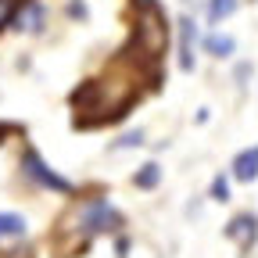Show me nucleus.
I'll use <instances>...</instances> for the list:
<instances>
[{"label": "nucleus", "mask_w": 258, "mask_h": 258, "mask_svg": "<svg viewBox=\"0 0 258 258\" xmlns=\"http://www.w3.org/2000/svg\"><path fill=\"white\" fill-rule=\"evenodd\" d=\"M18 165H22V176H25L32 186H40V190H54V194H72V190H76L72 179H64L54 165H47L43 154H40L36 147H25Z\"/></svg>", "instance_id": "obj_1"}, {"label": "nucleus", "mask_w": 258, "mask_h": 258, "mask_svg": "<svg viewBox=\"0 0 258 258\" xmlns=\"http://www.w3.org/2000/svg\"><path fill=\"white\" fill-rule=\"evenodd\" d=\"M76 226L86 233V237H97V233H115L122 226V212L108 201V198H90L83 201L79 215H76Z\"/></svg>", "instance_id": "obj_2"}, {"label": "nucleus", "mask_w": 258, "mask_h": 258, "mask_svg": "<svg viewBox=\"0 0 258 258\" xmlns=\"http://www.w3.org/2000/svg\"><path fill=\"white\" fill-rule=\"evenodd\" d=\"M176 36H179V43H176V57H179V72H194V64H198V50L201 47V25H198V18L194 15H179L176 18Z\"/></svg>", "instance_id": "obj_3"}, {"label": "nucleus", "mask_w": 258, "mask_h": 258, "mask_svg": "<svg viewBox=\"0 0 258 258\" xmlns=\"http://www.w3.org/2000/svg\"><path fill=\"white\" fill-rule=\"evenodd\" d=\"M47 18H50V15H47V8L40 4V0H22L18 11H15V18H11V29L29 32V36H36V32H43Z\"/></svg>", "instance_id": "obj_4"}, {"label": "nucleus", "mask_w": 258, "mask_h": 258, "mask_svg": "<svg viewBox=\"0 0 258 258\" xmlns=\"http://www.w3.org/2000/svg\"><path fill=\"white\" fill-rule=\"evenodd\" d=\"M226 240L240 244V251H251L258 244V215L254 212H240L230 219V226H226Z\"/></svg>", "instance_id": "obj_5"}, {"label": "nucleus", "mask_w": 258, "mask_h": 258, "mask_svg": "<svg viewBox=\"0 0 258 258\" xmlns=\"http://www.w3.org/2000/svg\"><path fill=\"white\" fill-rule=\"evenodd\" d=\"M230 176H233L237 183H254V179H258V144L240 147V151L233 154V161H230Z\"/></svg>", "instance_id": "obj_6"}, {"label": "nucleus", "mask_w": 258, "mask_h": 258, "mask_svg": "<svg viewBox=\"0 0 258 258\" xmlns=\"http://www.w3.org/2000/svg\"><path fill=\"white\" fill-rule=\"evenodd\" d=\"M201 50H205L208 57H215V61H230V57L237 54V40L230 36V32H222V29H212V32H205Z\"/></svg>", "instance_id": "obj_7"}, {"label": "nucleus", "mask_w": 258, "mask_h": 258, "mask_svg": "<svg viewBox=\"0 0 258 258\" xmlns=\"http://www.w3.org/2000/svg\"><path fill=\"white\" fill-rule=\"evenodd\" d=\"M29 233V222L18 212H0V244H11V240H25Z\"/></svg>", "instance_id": "obj_8"}, {"label": "nucleus", "mask_w": 258, "mask_h": 258, "mask_svg": "<svg viewBox=\"0 0 258 258\" xmlns=\"http://www.w3.org/2000/svg\"><path fill=\"white\" fill-rule=\"evenodd\" d=\"M240 11V0H205V18H208V25H222L226 18H233Z\"/></svg>", "instance_id": "obj_9"}, {"label": "nucleus", "mask_w": 258, "mask_h": 258, "mask_svg": "<svg viewBox=\"0 0 258 258\" xmlns=\"http://www.w3.org/2000/svg\"><path fill=\"white\" fill-rule=\"evenodd\" d=\"M158 183H161V165L158 161H144V165L133 172V186L137 190H158Z\"/></svg>", "instance_id": "obj_10"}, {"label": "nucleus", "mask_w": 258, "mask_h": 258, "mask_svg": "<svg viewBox=\"0 0 258 258\" xmlns=\"http://www.w3.org/2000/svg\"><path fill=\"white\" fill-rule=\"evenodd\" d=\"M230 179H233V176L215 172V176H212V183H208V198H212V201H219V205H226V201H230Z\"/></svg>", "instance_id": "obj_11"}, {"label": "nucleus", "mask_w": 258, "mask_h": 258, "mask_svg": "<svg viewBox=\"0 0 258 258\" xmlns=\"http://www.w3.org/2000/svg\"><path fill=\"white\" fill-rule=\"evenodd\" d=\"M133 147H144V129H129L111 144V151H133Z\"/></svg>", "instance_id": "obj_12"}, {"label": "nucleus", "mask_w": 258, "mask_h": 258, "mask_svg": "<svg viewBox=\"0 0 258 258\" xmlns=\"http://www.w3.org/2000/svg\"><path fill=\"white\" fill-rule=\"evenodd\" d=\"M15 11H18V4H15V0H0V29H8V25H11Z\"/></svg>", "instance_id": "obj_13"}, {"label": "nucleus", "mask_w": 258, "mask_h": 258, "mask_svg": "<svg viewBox=\"0 0 258 258\" xmlns=\"http://www.w3.org/2000/svg\"><path fill=\"white\" fill-rule=\"evenodd\" d=\"M64 11H69V18H79V22L90 18V8L83 4V0H69V8H64Z\"/></svg>", "instance_id": "obj_14"}, {"label": "nucleus", "mask_w": 258, "mask_h": 258, "mask_svg": "<svg viewBox=\"0 0 258 258\" xmlns=\"http://www.w3.org/2000/svg\"><path fill=\"white\" fill-rule=\"evenodd\" d=\"M183 4H190V0H183Z\"/></svg>", "instance_id": "obj_15"}]
</instances>
